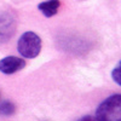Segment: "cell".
Segmentation results:
<instances>
[{"label":"cell","mask_w":121,"mask_h":121,"mask_svg":"<svg viewBox=\"0 0 121 121\" xmlns=\"http://www.w3.org/2000/svg\"><path fill=\"white\" fill-rule=\"evenodd\" d=\"M59 0H46V1H43L38 5V9L41 11V13L45 17H52L58 12L59 9Z\"/></svg>","instance_id":"5"},{"label":"cell","mask_w":121,"mask_h":121,"mask_svg":"<svg viewBox=\"0 0 121 121\" xmlns=\"http://www.w3.org/2000/svg\"><path fill=\"white\" fill-rule=\"evenodd\" d=\"M17 50L24 58H35L41 51V39L33 32H26L18 39Z\"/></svg>","instance_id":"2"},{"label":"cell","mask_w":121,"mask_h":121,"mask_svg":"<svg viewBox=\"0 0 121 121\" xmlns=\"http://www.w3.org/2000/svg\"><path fill=\"white\" fill-rule=\"evenodd\" d=\"M24 67H26V60L19 57L7 56L0 60V72L6 75L15 74L19 70H22Z\"/></svg>","instance_id":"3"},{"label":"cell","mask_w":121,"mask_h":121,"mask_svg":"<svg viewBox=\"0 0 121 121\" xmlns=\"http://www.w3.org/2000/svg\"><path fill=\"white\" fill-rule=\"evenodd\" d=\"M98 121H121V95H113L97 107Z\"/></svg>","instance_id":"1"},{"label":"cell","mask_w":121,"mask_h":121,"mask_svg":"<svg viewBox=\"0 0 121 121\" xmlns=\"http://www.w3.org/2000/svg\"><path fill=\"white\" fill-rule=\"evenodd\" d=\"M78 121H98L96 117L93 116H90V115H86V116H82L81 119H79Z\"/></svg>","instance_id":"8"},{"label":"cell","mask_w":121,"mask_h":121,"mask_svg":"<svg viewBox=\"0 0 121 121\" xmlns=\"http://www.w3.org/2000/svg\"><path fill=\"white\" fill-rule=\"evenodd\" d=\"M112 78H113V80L117 84V85H120L121 86V60L116 64V67L113 69V72H112Z\"/></svg>","instance_id":"7"},{"label":"cell","mask_w":121,"mask_h":121,"mask_svg":"<svg viewBox=\"0 0 121 121\" xmlns=\"http://www.w3.org/2000/svg\"><path fill=\"white\" fill-rule=\"evenodd\" d=\"M15 113V104L9 100H4L0 103V115L1 116H10Z\"/></svg>","instance_id":"6"},{"label":"cell","mask_w":121,"mask_h":121,"mask_svg":"<svg viewBox=\"0 0 121 121\" xmlns=\"http://www.w3.org/2000/svg\"><path fill=\"white\" fill-rule=\"evenodd\" d=\"M15 32V19L9 12L0 10V38L11 36Z\"/></svg>","instance_id":"4"}]
</instances>
